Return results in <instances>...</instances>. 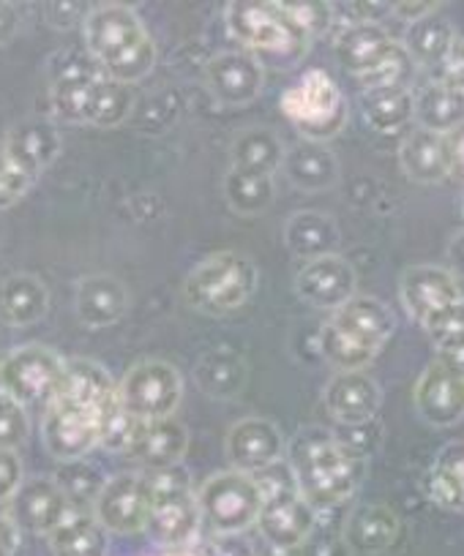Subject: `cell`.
I'll return each instance as SVG.
<instances>
[{"label":"cell","mask_w":464,"mask_h":556,"mask_svg":"<svg viewBox=\"0 0 464 556\" xmlns=\"http://www.w3.org/2000/svg\"><path fill=\"white\" fill-rule=\"evenodd\" d=\"M281 112L290 117L303 139L323 142V146L344 128L347 115H350L344 93L323 68H312L292 88L285 90Z\"/></svg>","instance_id":"cell-9"},{"label":"cell","mask_w":464,"mask_h":556,"mask_svg":"<svg viewBox=\"0 0 464 556\" xmlns=\"http://www.w3.org/2000/svg\"><path fill=\"white\" fill-rule=\"evenodd\" d=\"M3 151L30 175L39 178L41 169L50 167L61 153V137L50 121H28L9 134Z\"/></svg>","instance_id":"cell-27"},{"label":"cell","mask_w":464,"mask_h":556,"mask_svg":"<svg viewBox=\"0 0 464 556\" xmlns=\"http://www.w3.org/2000/svg\"><path fill=\"white\" fill-rule=\"evenodd\" d=\"M254 527L263 532L265 543L271 548L279 551V554H290L317 527V510L298 494L290 475L285 483H276L274 489H263V505H260Z\"/></svg>","instance_id":"cell-13"},{"label":"cell","mask_w":464,"mask_h":556,"mask_svg":"<svg viewBox=\"0 0 464 556\" xmlns=\"http://www.w3.org/2000/svg\"><path fill=\"white\" fill-rule=\"evenodd\" d=\"M186 445H189V434H186V429L178 420H173V417L153 420V424H146V429H142L137 462H142L148 472H162V469L178 467V462L186 453Z\"/></svg>","instance_id":"cell-34"},{"label":"cell","mask_w":464,"mask_h":556,"mask_svg":"<svg viewBox=\"0 0 464 556\" xmlns=\"http://www.w3.org/2000/svg\"><path fill=\"white\" fill-rule=\"evenodd\" d=\"M281 9L309 41L325 36L334 25V7L330 3H281Z\"/></svg>","instance_id":"cell-40"},{"label":"cell","mask_w":464,"mask_h":556,"mask_svg":"<svg viewBox=\"0 0 464 556\" xmlns=\"http://www.w3.org/2000/svg\"><path fill=\"white\" fill-rule=\"evenodd\" d=\"M249 377V366L238 352L211 350L195 366V382L205 395L216 401L236 399Z\"/></svg>","instance_id":"cell-32"},{"label":"cell","mask_w":464,"mask_h":556,"mask_svg":"<svg viewBox=\"0 0 464 556\" xmlns=\"http://www.w3.org/2000/svg\"><path fill=\"white\" fill-rule=\"evenodd\" d=\"M413 74H415V63L410 61V55L404 52V47L399 45V41H391L386 55L375 63V68L361 74V85H364V90L407 88Z\"/></svg>","instance_id":"cell-39"},{"label":"cell","mask_w":464,"mask_h":556,"mask_svg":"<svg viewBox=\"0 0 464 556\" xmlns=\"http://www.w3.org/2000/svg\"><path fill=\"white\" fill-rule=\"evenodd\" d=\"M281 169L303 191H325L339 184V159L323 142L301 139L298 146L285 148Z\"/></svg>","instance_id":"cell-25"},{"label":"cell","mask_w":464,"mask_h":556,"mask_svg":"<svg viewBox=\"0 0 464 556\" xmlns=\"http://www.w3.org/2000/svg\"><path fill=\"white\" fill-rule=\"evenodd\" d=\"M285 453V437L279 426L265 417H243L227 434V458L238 472H263L279 464Z\"/></svg>","instance_id":"cell-20"},{"label":"cell","mask_w":464,"mask_h":556,"mask_svg":"<svg viewBox=\"0 0 464 556\" xmlns=\"http://www.w3.org/2000/svg\"><path fill=\"white\" fill-rule=\"evenodd\" d=\"M50 292L34 273H12L0 281V317L9 328H28L47 317Z\"/></svg>","instance_id":"cell-26"},{"label":"cell","mask_w":464,"mask_h":556,"mask_svg":"<svg viewBox=\"0 0 464 556\" xmlns=\"http://www.w3.org/2000/svg\"><path fill=\"white\" fill-rule=\"evenodd\" d=\"M170 556H195V554H170Z\"/></svg>","instance_id":"cell-50"},{"label":"cell","mask_w":464,"mask_h":556,"mask_svg":"<svg viewBox=\"0 0 464 556\" xmlns=\"http://www.w3.org/2000/svg\"><path fill=\"white\" fill-rule=\"evenodd\" d=\"M328 325L350 341H355L359 346L369 350L372 355H377L393 336V330H397V317L377 298L353 295L344 306L336 308Z\"/></svg>","instance_id":"cell-21"},{"label":"cell","mask_w":464,"mask_h":556,"mask_svg":"<svg viewBox=\"0 0 464 556\" xmlns=\"http://www.w3.org/2000/svg\"><path fill=\"white\" fill-rule=\"evenodd\" d=\"M355 290H359L355 267L339 254L306 262L296 276V292L301 295V301H306L314 308L336 312L355 295Z\"/></svg>","instance_id":"cell-17"},{"label":"cell","mask_w":464,"mask_h":556,"mask_svg":"<svg viewBox=\"0 0 464 556\" xmlns=\"http://www.w3.org/2000/svg\"><path fill=\"white\" fill-rule=\"evenodd\" d=\"M131 90L90 68H66L52 79V110L61 121L112 128L129 117Z\"/></svg>","instance_id":"cell-6"},{"label":"cell","mask_w":464,"mask_h":556,"mask_svg":"<svg viewBox=\"0 0 464 556\" xmlns=\"http://www.w3.org/2000/svg\"><path fill=\"white\" fill-rule=\"evenodd\" d=\"M361 112L375 131L393 134L404 128V123H410V117H413V93H410V88L364 90Z\"/></svg>","instance_id":"cell-37"},{"label":"cell","mask_w":464,"mask_h":556,"mask_svg":"<svg viewBox=\"0 0 464 556\" xmlns=\"http://www.w3.org/2000/svg\"><path fill=\"white\" fill-rule=\"evenodd\" d=\"M413 117L424 131L437 134V137L459 131V126H462V90L451 88L440 79L424 85L418 93H413Z\"/></svg>","instance_id":"cell-30"},{"label":"cell","mask_w":464,"mask_h":556,"mask_svg":"<svg viewBox=\"0 0 464 556\" xmlns=\"http://www.w3.org/2000/svg\"><path fill=\"white\" fill-rule=\"evenodd\" d=\"M23 483V462L14 451L0 447V502H9Z\"/></svg>","instance_id":"cell-45"},{"label":"cell","mask_w":464,"mask_h":556,"mask_svg":"<svg viewBox=\"0 0 464 556\" xmlns=\"http://www.w3.org/2000/svg\"><path fill=\"white\" fill-rule=\"evenodd\" d=\"M285 243L292 254L303 256L309 262L336 254V249L341 243L339 224L330 216H325V213H296L285 227Z\"/></svg>","instance_id":"cell-29"},{"label":"cell","mask_w":464,"mask_h":556,"mask_svg":"<svg viewBox=\"0 0 464 556\" xmlns=\"http://www.w3.org/2000/svg\"><path fill=\"white\" fill-rule=\"evenodd\" d=\"M28 440V415L25 406L9 399L7 393H0V447L3 451H14Z\"/></svg>","instance_id":"cell-42"},{"label":"cell","mask_w":464,"mask_h":556,"mask_svg":"<svg viewBox=\"0 0 464 556\" xmlns=\"http://www.w3.org/2000/svg\"><path fill=\"white\" fill-rule=\"evenodd\" d=\"M391 41L393 39L386 34V28H380L377 23H353L341 28V34L336 36V58H339L344 72L361 77L369 68H375V63L391 47Z\"/></svg>","instance_id":"cell-28"},{"label":"cell","mask_w":464,"mask_h":556,"mask_svg":"<svg viewBox=\"0 0 464 556\" xmlns=\"http://www.w3.org/2000/svg\"><path fill=\"white\" fill-rule=\"evenodd\" d=\"M227 30L252 52L260 63L268 61L276 68H287L303 58L312 41L290 23L281 3L238 0L224 9Z\"/></svg>","instance_id":"cell-5"},{"label":"cell","mask_w":464,"mask_h":556,"mask_svg":"<svg viewBox=\"0 0 464 556\" xmlns=\"http://www.w3.org/2000/svg\"><path fill=\"white\" fill-rule=\"evenodd\" d=\"M148 475L124 472L106 480L96 491L93 518L115 534H135L146 529L148 518Z\"/></svg>","instance_id":"cell-15"},{"label":"cell","mask_w":464,"mask_h":556,"mask_svg":"<svg viewBox=\"0 0 464 556\" xmlns=\"http://www.w3.org/2000/svg\"><path fill=\"white\" fill-rule=\"evenodd\" d=\"M63 357L45 344H25L0 361V393L20 406L50 404L63 377Z\"/></svg>","instance_id":"cell-12"},{"label":"cell","mask_w":464,"mask_h":556,"mask_svg":"<svg viewBox=\"0 0 464 556\" xmlns=\"http://www.w3.org/2000/svg\"><path fill=\"white\" fill-rule=\"evenodd\" d=\"M90 58L121 85L140 83L156 66V47L137 12L124 3H101L85 17Z\"/></svg>","instance_id":"cell-3"},{"label":"cell","mask_w":464,"mask_h":556,"mask_svg":"<svg viewBox=\"0 0 464 556\" xmlns=\"http://www.w3.org/2000/svg\"><path fill=\"white\" fill-rule=\"evenodd\" d=\"M325 409L341 426H366L383 404L380 384L364 371H339L323 393Z\"/></svg>","instance_id":"cell-22"},{"label":"cell","mask_w":464,"mask_h":556,"mask_svg":"<svg viewBox=\"0 0 464 556\" xmlns=\"http://www.w3.org/2000/svg\"><path fill=\"white\" fill-rule=\"evenodd\" d=\"M393 9H397V14L402 20L415 23V20L426 17V14H435L437 3H399V7H393Z\"/></svg>","instance_id":"cell-48"},{"label":"cell","mask_w":464,"mask_h":556,"mask_svg":"<svg viewBox=\"0 0 464 556\" xmlns=\"http://www.w3.org/2000/svg\"><path fill=\"white\" fill-rule=\"evenodd\" d=\"M350 554L377 556L393 545L399 538V518L386 505H361L350 513L344 529H341Z\"/></svg>","instance_id":"cell-24"},{"label":"cell","mask_w":464,"mask_h":556,"mask_svg":"<svg viewBox=\"0 0 464 556\" xmlns=\"http://www.w3.org/2000/svg\"><path fill=\"white\" fill-rule=\"evenodd\" d=\"M399 162H402L404 175L415 184H442L462 164V134L453 131L437 137V134L418 128L399 148Z\"/></svg>","instance_id":"cell-16"},{"label":"cell","mask_w":464,"mask_h":556,"mask_svg":"<svg viewBox=\"0 0 464 556\" xmlns=\"http://www.w3.org/2000/svg\"><path fill=\"white\" fill-rule=\"evenodd\" d=\"M148 518L146 532L164 548H184L200 534L202 518L197 494L189 485V475L178 467L148 472Z\"/></svg>","instance_id":"cell-8"},{"label":"cell","mask_w":464,"mask_h":556,"mask_svg":"<svg viewBox=\"0 0 464 556\" xmlns=\"http://www.w3.org/2000/svg\"><path fill=\"white\" fill-rule=\"evenodd\" d=\"M281 156H285V146H281L279 134H274L271 128H247L238 134L233 151H229L233 167L268 175V178H274L276 169L281 167Z\"/></svg>","instance_id":"cell-36"},{"label":"cell","mask_w":464,"mask_h":556,"mask_svg":"<svg viewBox=\"0 0 464 556\" xmlns=\"http://www.w3.org/2000/svg\"><path fill=\"white\" fill-rule=\"evenodd\" d=\"M20 30V12L14 3H3L0 0V45H9V41L17 36Z\"/></svg>","instance_id":"cell-46"},{"label":"cell","mask_w":464,"mask_h":556,"mask_svg":"<svg viewBox=\"0 0 464 556\" xmlns=\"http://www.w3.org/2000/svg\"><path fill=\"white\" fill-rule=\"evenodd\" d=\"M404 312L435 341L437 352L462 361L464 298L462 278L440 265H413L399 278Z\"/></svg>","instance_id":"cell-2"},{"label":"cell","mask_w":464,"mask_h":556,"mask_svg":"<svg viewBox=\"0 0 464 556\" xmlns=\"http://www.w3.org/2000/svg\"><path fill=\"white\" fill-rule=\"evenodd\" d=\"M9 505H12L9 518L14 527L34 534H50L72 513L68 494L50 478L23 480Z\"/></svg>","instance_id":"cell-19"},{"label":"cell","mask_w":464,"mask_h":556,"mask_svg":"<svg viewBox=\"0 0 464 556\" xmlns=\"http://www.w3.org/2000/svg\"><path fill=\"white\" fill-rule=\"evenodd\" d=\"M20 545V529L9 516H0V556H14Z\"/></svg>","instance_id":"cell-47"},{"label":"cell","mask_w":464,"mask_h":556,"mask_svg":"<svg viewBox=\"0 0 464 556\" xmlns=\"http://www.w3.org/2000/svg\"><path fill=\"white\" fill-rule=\"evenodd\" d=\"M456 45V30L440 14H426V17L410 23L402 41L404 52H407L415 66H442Z\"/></svg>","instance_id":"cell-31"},{"label":"cell","mask_w":464,"mask_h":556,"mask_svg":"<svg viewBox=\"0 0 464 556\" xmlns=\"http://www.w3.org/2000/svg\"><path fill=\"white\" fill-rule=\"evenodd\" d=\"M184 399V379L167 361H140L118 382V401L126 415L142 424L173 417Z\"/></svg>","instance_id":"cell-11"},{"label":"cell","mask_w":464,"mask_h":556,"mask_svg":"<svg viewBox=\"0 0 464 556\" xmlns=\"http://www.w3.org/2000/svg\"><path fill=\"white\" fill-rule=\"evenodd\" d=\"M366 475L364 458L336 440H309L292 451V483L314 510H330L361 489Z\"/></svg>","instance_id":"cell-4"},{"label":"cell","mask_w":464,"mask_h":556,"mask_svg":"<svg viewBox=\"0 0 464 556\" xmlns=\"http://www.w3.org/2000/svg\"><path fill=\"white\" fill-rule=\"evenodd\" d=\"M36 178H30L3 148H0V211L17 205L30 189H34Z\"/></svg>","instance_id":"cell-41"},{"label":"cell","mask_w":464,"mask_h":556,"mask_svg":"<svg viewBox=\"0 0 464 556\" xmlns=\"http://www.w3.org/2000/svg\"><path fill=\"white\" fill-rule=\"evenodd\" d=\"M271 556H285V554H279V551H274V554H271Z\"/></svg>","instance_id":"cell-51"},{"label":"cell","mask_w":464,"mask_h":556,"mask_svg":"<svg viewBox=\"0 0 464 556\" xmlns=\"http://www.w3.org/2000/svg\"><path fill=\"white\" fill-rule=\"evenodd\" d=\"M47 538L55 556H106L110 548V532L88 513L72 510Z\"/></svg>","instance_id":"cell-33"},{"label":"cell","mask_w":464,"mask_h":556,"mask_svg":"<svg viewBox=\"0 0 464 556\" xmlns=\"http://www.w3.org/2000/svg\"><path fill=\"white\" fill-rule=\"evenodd\" d=\"M118 382L88 357L63 363L58 393L47 404L45 447L58 462H79L99 447L106 417L118 409Z\"/></svg>","instance_id":"cell-1"},{"label":"cell","mask_w":464,"mask_h":556,"mask_svg":"<svg viewBox=\"0 0 464 556\" xmlns=\"http://www.w3.org/2000/svg\"><path fill=\"white\" fill-rule=\"evenodd\" d=\"M415 409L431 429H451L464 412V371L459 357L437 355L415 384Z\"/></svg>","instance_id":"cell-14"},{"label":"cell","mask_w":464,"mask_h":556,"mask_svg":"<svg viewBox=\"0 0 464 556\" xmlns=\"http://www.w3.org/2000/svg\"><path fill=\"white\" fill-rule=\"evenodd\" d=\"M200 556H258L247 534H208L202 540Z\"/></svg>","instance_id":"cell-44"},{"label":"cell","mask_w":464,"mask_h":556,"mask_svg":"<svg viewBox=\"0 0 464 556\" xmlns=\"http://www.w3.org/2000/svg\"><path fill=\"white\" fill-rule=\"evenodd\" d=\"M298 556H350L344 538L336 532H325V529H312L306 540L298 545Z\"/></svg>","instance_id":"cell-43"},{"label":"cell","mask_w":464,"mask_h":556,"mask_svg":"<svg viewBox=\"0 0 464 556\" xmlns=\"http://www.w3.org/2000/svg\"><path fill=\"white\" fill-rule=\"evenodd\" d=\"M197 505H200L202 523L213 534H243L258 521L263 489L254 475L227 469L200 485Z\"/></svg>","instance_id":"cell-10"},{"label":"cell","mask_w":464,"mask_h":556,"mask_svg":"<svg viewBox=\"0 0 464 556\" xmlns=\"http://www.w3.org/2000/svg\"><path fill=\"white\" fill-rule=\"evenodd\" d=\"M426 491H429L431 502L442 507V510L462 513L464 507V451L462 442H451L437 453L435 464L426 478Z\"/></svg>","instance_id":"cell-35"},{"label":"cell","mask_w":464,"mask_h":556,"mask_svg":"<svg viewBox=\"0 0 464 556\" xmlns=\"http://www.w3.org/2000/svg\"><path fill=\"white\" fill-rule=\"evenodd\" d=\"M126 308H129V290L118 278L96 273L85 276L77 285L74 312L85 328H110L124 317Z\"/></svg>","instance_id":"cell-23"},{"label":"cell","mask_w":464,"mask_h":556,"mask_svg":"<svg viewBox=\"0 0 464 556\" xmlns=\"http://www.w3.org/2000/svg\"><path fill=\"white\" fill-rule=\"evenodd\" d=\"M205 83L222 104H252L265 85V66L247 50L218 52L208 61Z\"/></svg>","instance_id":"cell-18"},{"label":"cell","mask_w":464,"mask_h":556,"mask_svg":"<svg viewBox=\"0 0 464 556\" xmlns=\"http://www.w3.org/2000/svg\"><path fill=\"white\" fill-rule=\"evenodd\" d=\"M224 200L241 216H260L276 200L274 178L229 167L227 178H224Z\"/></svg>","instance_id":"cell-38"},{"label":"cell","mask_w":464,"mask_h":556,"mask_svg":"<svg viewBox=\"0 0 464 556\" xmlns=\"http://www.w3.org/2000/svg\"><path fill=\"white\" fill-rule=\"evenodd\" d=\"M258 265L236 251L208 256L184 281V298L205 317H227L258 292Z\"/></svg>","instance_id":"cell-7"},{"label":"cell","mask_w":464,"mask_h":556,"mask_svg":"<svg viewBox=\"0 0 464 556\" xmlns=\"http://www.w3.org/2000/svg\"><path fill=\"white\" fill-rule=\"evenodd\" d=\"M9 330H12V328H9V325H7V319L0 317V350H3V346L9 344Z\"/></svg>","instance_id":"cell-49"}]
</instances>
